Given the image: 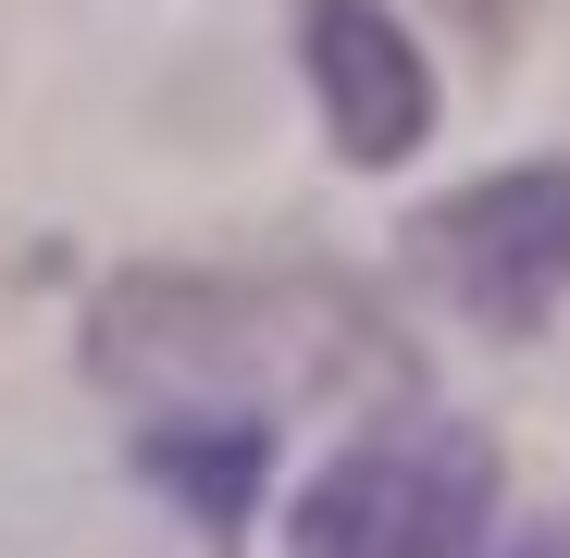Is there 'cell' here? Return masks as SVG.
I'll return each instance as SVG.
<instances>
[{
	"instance_id": "1",
	"label": "cell",
	"mask_w": 570,
	"mask_h": 558,
	"mask_svg": "<svg viewBox=\"0 0 570 558\" xmlns=\"http://www.w3.org/2000/svg\"><path fill=\"white\" fill-rule=\"evenodd\" d=\"M372 323L335 286H125L100 311V372L125 385H248L261 360H298L311 385L335 360H360Z\"/></svg>"
},
{
	"instance_id": "4",
	"label": "cell",
	"mask_w": 570,
	"mask_h": 558,
	"mask_svg": "<svg viewBox=\"0 0 570 558\" xmlns=\"http://www.w3.org/2000/svg\"><path fill=\"white\" fill-rule=\"evenodd\" d=\"M298 62H311L335 161L385 174V161H410L434 137V62H422V38L385 13V0H311L298 13Z\"/></svg>"
},
{
	"instance_id": "2",
	"label": "cell",
	"mask_w": 570,
	"mask_h": 558,
	"mask_svg": "<svg viewBox=\"0 0 570 558\" xmlns=\"http://www.w3.org/2000/svg\"><path fill=\"white\" fill-rule=\"evenodd\" d=\"M497 533V459L459 422L360 434L298 497V558H484Z\"/></svg>"
},
{
	"instance_id": "3",
	"label": "cell",
	"mask_w": 570,
	"mask_h": 558,
	"mask_svg": "<svg viewBox=\"0 0 570 558\" xmlns=\"http://www.w3.org/2000/svg\"><path fill=\"white\" fill-rule=\"evenodd\" d=\"M410 261L484 323V335H533L570 298V161H509L484 186H459L410 224Z\"/></svg>"
}]
</instances>
